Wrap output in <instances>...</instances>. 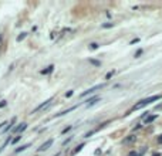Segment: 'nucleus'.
<instances>
[{
  "label": "nucleus",
  "mask_w": 162,
  "mask_h": 156,
  "mask_svg": "<svg viewBox=\"0 0 162 156\" xmlns=\"http://www.w3.org/2000/svg\"><path fill=\"white\" fill-rule=\"evenodd\" d=\"M161 97L159 95H155V97H151V98H147V99H142V101H139L137 105H135L134 108H132V111H135V109H139V108H144V107H147L148 104H151V102H154V101H156V99H159Z\"/></svg>",
  "instance_id": "nucleus-1"
},
{
  "label": "nucleus",
  "mask_w": 162,
  "mask_h": 156,
  "mask_svg": "<svg viewBox=\"0 0 162 156\" xmlns=\"http://www.w3.org/2000/svg\"><path fill=\"white\" fill-rule=\"evenodd\" d=\"M27 148H30V143H26V145H23V146H20V148H17V149H14V153L23 152V150H26Z\"/></svg>",
  "instance_id": "nucleus-10"
},
{
  "label": "nucleus",
  "mask_w": 162,
  "mask_h": 156,
  "mask_svg": "<svg viewBox=\"0 0 162 156\" xmlns=\"http://www.w3.org/2000/svg\"><path fill=\"white\" fill-rule=\"evenodd\" d=\"M91 63H92L94 65H100V61H95V60H91Z\"/></svg>",
  "instance_id": "nucleus-21"
},
{
  "label": "nucleus",
  "mask_w": 162,
  "mask_h": 156,
  "mask_svg": "<svg viewBox=\"0 0 162 156\" xmlns=\"http://www.w3.org/2000/svg\"><path fill=\"white\" fill-rule=\"evenodd\" d=\"M22 138H23L22 135H17V136H16V138H13V139H12V145L17 143V142H18V141H20V139H22Z\"/></svg>",
  "instance_id": "nucleus-14"
},
{
  "label": "nucleus",
  "mask_w": 162,
  "mask_h": 156,
  "mask_svg": "<svg viewBox=\"0 0 162 156\" xmlns=\"http://www.w3.org/2000/svg\"><path fill=\"white\" fill-rule=\"evenodd\" d=\"M6 104H7V101H2V102H0V108L6 107Z\"/></svg>",
  "instance_id": "nucleus-20"
},
{
  "label": "nucleus",
  "mask_w": 162,
  "mask_h": 156,
  "mask_svg": "<svg viewBox=\"0 0 162 156\" xmlns=\"http://www.w3.org/2000/svg\"><path fill=\"white\" fill-rule=\"evenodd\" d=\"M158 142H159V143H162V135H159V136H158Z\"/></svg>",
  "instance_id": "nucleus-24"
},
{
  "label": "nucleus",
  "mask_w": 162,
  "mask_h": 156,
  "mask_svg": "<svg viewBox=\"0 0 162 156\" xmlns=\"http://www.w3.org/2000/svg\"><path fill=\"white\" fill-rule=\"evenodd\" d=\"M53 70H54V65H49L46 70H41V74H50L53 73Z\"/></svg>",
  "instance_id": "nucleus-11"
},
{
  "label": "nucleus",
  "mask_w": 162,
  "mask_h": 156,
  "mask_svg": "<svg viewBox=\"0 0 162 156\" xmlns=\"http://www.w3.org/2000/svg\"><path fill=\"white\" fill-rule=\"evenodd\" d=\"M4 125H7V122H2V123H0V129H3Z\"/></svg>",
  "instance_id": "nucleus-22"
},
{
  "label": "nucleus",
  "mask_w": 162,
  "mask_h": 156,
  "mask_svg": "<svg viewBox=\"0 0 162 156\" xmlns=\"http://www.w3.org/2000/svg\"><path fill=\"white\" fill-rule=\"evenodd\" d=\"M71 128H73V126H67V128H65V129H63V132H61V133H67V132L70 131Z\"/></svg>",
  "instance_id": "nucleus-18"
},
{
  "label": "nucleus",
  "mask_w": 162,
  "mask_h": 156,
  "mask_svg": "<svg viewBox=\"0 0 162 156\" xmlns=\"http://www.w3.org/2000/svg\"><path fill=\"white\" fill-rule=\"evenodd\" d=\"M112 26H114V23H107V24H102V27L107 28V27H112Z\"/></svg>",
  "instance_id": "nucleus-17"
},
{
  "label": "nucleus",
  "mask_w": 162,
  "mask_h": 156,
  "mask_svg": "<svg viewBox=\"0 0 162 156\" xmlns=\"http://www.w3.org/2000/svg\"><path fill=\"white\" fill-rule=\"evenodd\" d=\"M83 148H84V143L78 145V146H77V148H76V149H74V152H73V153H74V155H76V153H78V152H80V150L83 149Z\"/></svg>",
  "instance_id": "nucleus-15"
},
{
  "label": "nucleus",
  "mask_w": 162,
  "mask_h": 156,
  "mask_svg": "<svg viewBox=\"0 0 162 156\" xmlns=\"http://www.w3.org/2000/svg\"><path fill=\"white\" fill-rule=\"evenodd\" d=\"M156 119V115H148L147 118H145V123H149V122H152V121H155Z\"/></svg>",
  "instance_id": "nucleus-12"
},
{
  "label": "nucleus",
  "mask_w": 162,
  "mask_h": 156,
  "mask_svg": "<svg viewBox=\"0 0 162 156\" xmlns=\"http://www.w3.org/2000/svg\"><path fill=\"white\" fill-rule=\"evenodd\" d=\"M77 108V105L76 107H71V108H68L67 111H63V112H60V113H55V118H58V116H63V115H67L68 112H71V111H74Z\"/></svg>",
  "instance_id": "nucleus-8"
},
{
  "label": "nucleus",
  "mask_w": 162,
  "mask_h": 156,
  "mask_svg": "<svg viewBox=\"0 0 162 156\" xmlns=\"http://www.w3.org/2000/svg\"><path fill=\"white\" fill-rule=\"evenodd\" d=\"M128 156H138V155H137V153H135V152H131Z\"/></svg>",
  "instance_id": "nucleus-26"
},
{
  "label": "nucleus",
  "mask_w": 162,
  "mask_h": 156,
  "mask_svg": "<svg viewBox=\"0 0 162 156\" xmlns=\"http://www.w3.org/2000/svg\"><path fill=\"white\" fill-rule=\"evenodd\" d=\"M26 36H27V33H22V34H20V36H18L17 38H16V40H17V43H20V41H22V40H24V38H26Z\"/></svg>",
  "instance_id": "nucleus-13"
},
{
  "label": "nucleus",
  "mask_w": 162,
  "mask_h": 156,
  "mask_svg": "<svg viewBox=\"0 0 162 156\" xmlns=\"http://www.w3.org/2000/svg\"><path fill=\"white\" fill-rule=\"evenodd\" d=\"M51 102H53V97H51V98H49V99H46V101H44L43 104H40V105H39V107H37V108H34V109L31 111V113H36V112H40V111L46 109V108L49 107V105L51 104Z\"/></svg>",
  "instance_id": "nucleus-2"
},
{
  "label": "nucleus",
  "mask_w": 162,
  "mask_h": 156,
  "mask_svg": "<svg viewBox=\"0 0 162 156\" xmlns=\"http://www.w3.org/2000/svg\"><path fill=\"white\" fill-rule=\"evenodd\" d=\"M16 121H17V119H16V118H12V121H10V123H7V126H4V129H3V132H4V133H6V132H9L10 129H13V125H14V123H16Z\"/></svg>",
  "instance_id": "nucleus-7"
},
{
  "label": "nucleus",
  "mask_w": 162,
  "mask_h": 156,
  "mask_svg": "<svg viewBox=\"0 0 162 156\" xmlns=\"http://www.w3.org/2000/svg\"><path fill=\"white\" fill-rule=\"evenodd\" d=\"M101 88H104V84H98V85H95V87H92V88H90V89H87V91H84L83 94H81V97H87L88 94H92V92H95L97 89H101Z\"/></svg>",
  "instance_id": "nucleus-4"
},
{
  "label": "nucleus",
  "mask_w": 162,
  "mask_h": 156,
  "mask_svg": "<svg viewBox=\"0 0 162 156\" xmlns=\"http://www.w3.org/2000/svg\"><path fill=\"white\" fill-rule=\"evenodd\" d=\"M0 40H2V34H0Z\"/></svg>",
  "instance_id": "nucleus-27"
},
{
  "label": "nucleus",
  "mask_w": 162,
  "mask_h": 156,
  "mask_svg": "<svg viewBox=\"0 0 162 156\" xmlns=\"http://www.w3.org/2000/svg\"><path fill=\"white\" fill-rule=\"evenodd\" d=\"M71 139H73V138H71V136H70V138H67V139H65V141H64V142H63V146H64V145H67V143H68V142H70V141H71Z\"/></svg>",
  "instance_id": "nucleus-19"
},
{
  "label": "nucleus",
  "mask_w": 162,
  "mask_h": 156,
  "mask_svg": "<svg viewBox=\"0 0 162 156\" xmlns=\"http://www.w3.org/2000/svg\"><path fill=\"white\" fill-rule=\"evenodd\" d=\"M98 99H100L98 97H92V98H90L88 101H87V107H91V105H94L95 102L98 101Z\"/></svg>",
  "instance_id": "nucleus-9"
},
{
  "label": "nucleus",
  "mask_w": 162,
  "mask_h": 156,
  "mask_svg": "<svg viewBox=\"0 0 162 156\" xmlns=\"http://www.w3.org/2000/svg\"><path fill=\"white\" fill-rule=\"evenodd\" d=\"M53 142H54V139H47V141L44 142V143L39 148V149H37V152H46V150H49L50 148H51Z\"/></svg>",
  "instance_id": "nucleus-3"
},
{
  "label": "nucleus",
  "mask_w": 162,
  "mask_h": 156,
  "mask_svg": "<svg viewBox=\"0 0 162 156\" xmlns=\"http://www.w3.org/2000/svg\"><path fill=\"white\" fill-rule=\"evenodd\" d=\"M135 141H137V136H135V135H129V136H127V138L123 141V143H124V145H127V143H134Z\"/></svg>",
  "instance_id": "nucleus-6"
},
{
  "label": "nucleus",
  "mask_w": 162,
  "mask_h": 156,
  "mask_svg": "<svg viewBox=\"0 0 162 156\" xmlns=\"http://www.w3.org/2000/svg\"><path fill=\"white\" fill-rule=\"evenodd\" d=\"M98 47H100V46H98L97 43H91V44H90V48H91V50H97Z\"/></svg>",
  "instance_id": "nucleus-16"
},
{
  "label": "nucleus",
  "mask_w": 162,
  "mask_h": 156,
  "mask_svg": "<svg viewBox=\"0 0 162 156\" xmlns=\"http://www.w3.org/2000/svg\"><path fill=\"white\" fill-rule=\"evenodd\" d=\"M71 95H73V91H70V92H67V94H65V97H71Z\"/></svg>",
  "instance_id": "nucleus-25"
},
{
  "label": "nucleus",
  "mask_w": 162,
  "mask_h": 156,
  "mask_svg": "<svg viewBox=\"0 0 162 156\" xmlns=\"http://www.w3.org/2000/svg\"><path fill=\"white\" fill-rule=\"evenodd\" d=\"M26 129H27V123L23 122V123H18L16 128H13V132H23V131H26Z\"/></svg>",
  "instance_id": "nucleus-5"
},
{
  "label": "nucleus",
  "mask_w": 162,
  "mask_h": 156,
  "mask_svg": "<svg viewBox=\"0 0 162 156\" xmlns=\"http://www.w3.org/2000/svg\"><path fill=\"white\" fill-rule=\"evenodd\" d=\"M55 156H60V155H55Z\"/></svg>",
  "instance_id": "nucleus-28"
},
{
  "label": "nucleus",
  "mask_w": 162,
  "mask_h": 156,
  "mask_svg": "<svg viewBox=\"0 0 162 156\" xmlns=\"http://www.w3.org/2000/svg\"><path fill=\"white\" fill-rule=\"evenodd\" d=\"M112 74H114V73H108V74H107V77H105V78H107V80H108V78H111V75H112Z\"/></svg>",
  "instance_id": "nucleus-23"
}]
</instances>
